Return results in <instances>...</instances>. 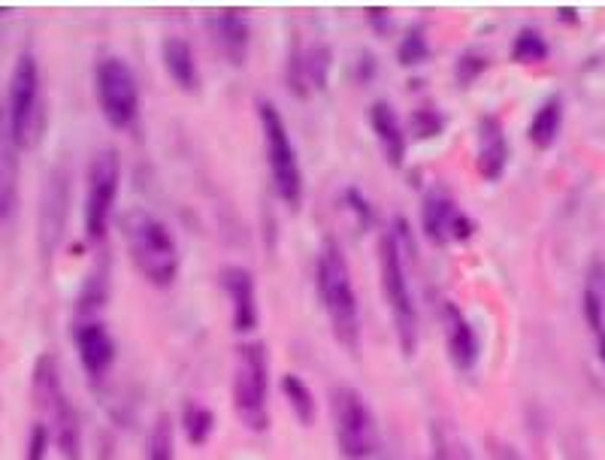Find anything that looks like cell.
I'll use <instances>...</instances> for the list:
<instances>
[{
	"mask_svg": "<svg viewBox=\"0 0 605 460\" xmlns=\"http://www.w3.org/2000/svg\"><path fill=\"white\" fill-rule=\"evenodd\" d=\"M315 288H318V300L330 319L339 346L345 351L361 349V307L354 294L352 270L337 239H324L322 251H318Z\"/></svg>",
	"mask_w": 605,
	"mask_h": 460,
	"instance_id": "6da1fadb",
	"label": "cell"
},
{
	"mask_svg": "<svg viewBox=\"0 0 605 460\" xmlns=\"http://www.w3.org/2000/svg\"><path fill=\"white\" fill-rule=\"evenodd\" d=\"M122 237H125L130 264L140 270V276L155 288H169L179 276V249L169 227L157 215L142 207H130L122 215Z\"/></svg>",
	"mask_w": 605,
	"mask_h": 460,
	"instance_id": "7a4b0ae2",
	"label": "cell"
},
{
	"mask_svg": "<svg viewBox=\"0 0 605 460\" xmlns=\"http://www.w3.org/2000/svg\"><path fill=\"white\" fill-rule=\"evenodd\" d=\"M30 390H34V403L42 412L46 427L52 431V443L67 460L83 458V424L79 412L67 397L64 378L58 370V361L52 355H40L30 373Z\"/></svg>",
	"mask_w": 605,
	"mask_h": 460,
	"instance_id": "3957f363",
	"label": "cell"
},
{
	"mask_svg": "<svg viewBox=\"0 0 605 460\" xmlns=\"http://www.w3.org/2000/svg\"><path fill=\"white\" fill-rule=\"evenodd\" d=\"M408 251L403 246L400 231H388L379 239V270H381V288H385V300H388V312L394 321L396 343L403 355H415L418 349V307L412 297V285L406 276Z\"/></svg>",
	"mask_w": 605,
	"mask_h": 460,
	"instance_id": "277c9868",
	"label": "cell"
},
{
	"mask_svg": "<svg viewBox=\"0 0 605 460\" xmlns=\"http://www.w3.org/2000/svg\"><path fill=\"white\" fill-rule=\"evenodd\" d=\"M7 112V125L13 130V140L18 149H34L42 140V127H46V98H42V73L40 61L22 52L10 73V88L3 100Z\"/></svg>",
	"mask_w": 605,
	"mask_h": 460,
	"instance_id": "5b68a950",
	"label": "cell"
},
{
	"mask_svg": "<svg viewBox=\"0 0 605 460\" xmlns=\"http://www.w3.org/2000/svg\"><path fill=\"white\" fill-rule=\"evenodd\" d=\"M234 409L245 431L269 427V355L261 339H245L234 358Z\"/></svg>",
	"mask_w": 605,
	"mask_h": 460,
	"instance_id": "8992f818",
	"label": "cell"
},
{
	"mask_svg": "<svg viewBox=\"0 0 605 460\" xmlns=\"http://www.w3.org/2000/svg\"><path fill=\"white\" fill-rule=\"evenodd\" d=\"M333 433L339 455L345 460H369L379 451V424L366 397L352 385H339L330 394Z\"/></svg>",
	"mask_w": 605,
	"mask_h": 460,
	"instance_id": "52a82bcc",
	"label": "cell"
},
{
	"mask_svg": "<svg viewBox=\"0 0 605 460\" xmlns=\"http://www.w3.org/2000/svg\"><path fill=\"white\" fill-rule=\"evenodd\" d=\"M257 119H261V130H264V149H267V167L269 179H273V191L276 197L297 207L303 200V170L297 161L294 142L285 125V115L269 100L257 103Z\"/></svg>",
	"mask_w": 605,
	"mask_h": 460,
	"instance_id": "ba28073f",
	"label": "cell"
},
{
	"mask_svg": "<svg viewBox=\"0 0 605 460\" xmlns=\"http://www.w3.org/2000/svg\"><path fill=\"white\" fill-rule=\"evenodd\" d=\"M118 188H122V154L118 149H100L88 167V191H85L83 210L85 237L91 243H100L106 237L115 200H118Z\"/></svg>",
	"mask_w": 605,
	"mask_h": 460,
	"instance_id": "9c48e42d",
	"label": "cell"
},
{
	"mask_svg": "<svg viewBox=\"0 0 605 460\" xmlns=\"http://www.w3.org/2000/svg\"><path fill=\"white\" fill-rule=\"evenodd\" d=\"M94 95L103 119L115 127L125 130L137 122L140 112V85L137 76L127 67L125 58H100L94 67Z\"/></svg>",
	"mask_w": 605,
	"mask_h": 460,
	"instance_id": "30bf717a",
	"label": "cell"
},
{
	"mask_svg": "<svg viewBox=\"0 0 605 460\" xmlns=\"http://www.w3.org/2000/svg\"><path fill=\"white\" fill-rule=\"evenodd\" d=\"M421 231L433 246H449L451 239L472 237L476 224L469 222L464 212L454 207V200L445 191L433 188V191H427V197H424Z\"/></svg>",
	"mask_w": 605,
	"mask_h": 460,
	"instance_id": "8fae6325",
	"label": "cell"
},
{
	"mask_svg": "<svg viewBox=\"0 0 605 460\" xmlns=\"http://www.w3.org/2000/svg\"><path fill=\"white\" fill-rule=\"evenodd\" d=\"M222 285H225L227 300H230V321L237 334H254L257 327V285H254L252 270L240 264L222 266Z\"/></svg>",
	"mask_w": 605,
	"mask_h": 460,
	"instance_id": "7c38bea8",
	"label": "cell"
},
{
	"mask_svg": "<svg viewBox=\"0 0 605 460\" xmlns=\"http://www.w3.org/2000/svg\"><path fill=\"white\" fill-rule=\"evenodd\" d=\"M73 343H76V355L83 370L91 378H100L115 361V339L113 334L94 319H85L76 324L73 331Z\"/></svg>",
	"mask_w": 605,
	"mask_h": 460,
	"instance_id": "4fadbf2b",
	"label": "cell"
},
{
	"mask_svg": "<svg viewBox=\"0 0 605 460\" xmlns=\"http://www.w3.org/2000/svg\"><path fill=\"white\" fill-rule=\"evenodd\" d=\"M212 40L218 46V52L225 58L227 64L242 67L249 49H252V28H249V18L240 10H218L210 18Z\"/></svg>",
	"mask_w": 605,
	"mask_h": 460,
	"instance_id": "5bb4252c",
	"label": "cell"
},
{
	"mask_svg": "<svg viewBox=\"0 0 605 460\" xmlns=\"http://www.w3.org/2000/svg\"><path fill=\"white\" fill-rule=\"evenodd\" d=\"M476 167H479L481 179L500 182L506 173L508 164V140L503 122L493 115H481L479 127H476Z\"/></svg>",
	"mask_w": 605,
	"mask_h": 460,
	"instance_id": "9a60e30c",
	"label": "cell"
},
{
	"mask_svg": "<svg viewBox=\"0 0 605 460\" xmlns=\"http://www.w3.org/2000/svg\"><path fill=\"white\" fill-rule=\"evenodd\" d=\"M67 203H71V173L64 167H55L49 176V188H46V207L40 212L42 222V251L46 258L55 251L58 237L64 234V219H67Z\"/></svg>",
	"mask_w": 605,
	"mask_h": 460,
	"instance_id": "2e32d148",
	"label": "cell"
},
{
	"mask_svg": "<svg viewBox=\"0 0 605 460\" xmlns=\"http://www.w3.org/2000/svg\"><path fill=\"white\" fill-rule=\"evenodd\" d=\"M18 142L13 140V130L7 125V112L0 103V222H7L18 203V176H22V161H18Z\"/></svg>",
	"mask_w": 605,
	"mask_h": 460,
	"instance_id": "e0dca14e",
	"label": "cell"
},
{
	"mask_svg": "<svg viewBox=\"0 0 605 460\" xmlns=\"http://www.w3.org/2000/svg\"><path fill=\"white\" fill-rule=\"evenodd\" d=\"M445 315V349H449L451 363L461 370V373H469L476 363H479V339H476V331L466 319L457 303H445L442 309Z\"/></svg>",
	"mask_w": 605,
	"mask_h": 460,
	"instance_id": "ac0fdd59",
	"label": "cell"
},
{
	"mask_svg": "<svg viewBox=\"0 0 605 460\" xmlns=\"http://www.w3.org/2000/svg\"><path fill=\"white\" fill-rule=\"evenodd\" d=\"M369 127H373L376 140L381 142V152L388 158V164L400 167L403 158H406V130H403L394 107L388 100H376L369 107Z\"/></svg>",
	"mask_w": 605,
	"mask_h": 460,
	"instance_id": "d6986e66",
	"label": "cell"
},
{
	"mask_svg": "<svg viewBox=\"0 0 605 460\" xmlns=\"http://www.w3.org/2000/svg\"><path fill=\"white\" fill-rule=\"evenodd\" d=\"M161 58H164V71L173 83L179 85L182 91H198L200 71L191 42L182 40V37H167L161 46Z\"/></svg>",
	"mask_w": 605,
	"mask_h": 460,
	"instance_id": "ffe728a7",
	"label": "cell"
},
{
	"mask_svg": "<svg viewBox=\"0 0 605 460\" xmlns=\"http://www.w3.org/2000/svg\"><path fill=\"white\" fill-rule=\"evenodd\" d=\"M327 71H330V49L324 46H312L303 55L294 58L291 64V91L297 98H306L312 88H322L324 79H327Z\"/></svg>",
	"mask_w": 605,
	"mask_h": 460,
	"instance_id": "44dd1931",
	"label": "cell"
},
{
	"mask_svg": "<svg viewBox=\"0 0 605 460\" xmlns=\"http://www.w3.org/2000/svg\"><path fill=\"white\" fill-rule=\"evenodd\" d=\"M560 127H564V98L554 95V98H549L539 110H535L527 134H530V142H533L535 149L545 152V149H551V146L557 142Z\"/></svg>",
	"mask_w": 605,
	"mask_h": 460,
	"instance_id": "7402d4cb",
	"label": "cell"
},
{
	"mask_svg": "<svg viewBox=\"0 0 605 460\" xmlns=\"http://www.w3.org/2000/svg\"><path fill=\"white\" fill-rule=\"evenodd\" d=\"M282 394L288 409L294 412V419L303 427H312L315 419H318V403H315V394H312L310 385L300 376H294V373H288V376H282Z\"/></svg>",
	"mask_w": 605,
	"mask_h": 460,
	"instance_id": "603a6c76",
	"label": "cell"
},
{
	"mask_svg": "<svg viewBox=\"0 0 605 460\" xmlns=\"http://www.w3.org/2000/svg\"><path fill=\"white\" fill-rule=\"evenodd\" d=\"M179 424H182V433L185 439H188V446H206L212 436V427H215V415H212L210 406L203 403H194V400H188L182 409V419H179Z\"/></svg>",
	"mask_w": 605,
	"mask_h": 460,
	"instance_id": "cb8c5ba5",
	"label": "cell"
},
{
	"mask_svg": "<svg viewBox=\"0 0 605 460\" xmlns=\"http://www.w3.org/2000/svg\"><path fill=\"white\" fill-rule=\"evenodd\" d=\"M146 460H176V424L161 412L146 439Z\"/></svg>",
	"mask_w": 605,
	"mask_h": 460,
	"instance_id": "d4e9b609",
	"label": "cell"
},
{
	"mask_svg": "<svg viewBox=\"0 0 605 460\" xmlns=\"http://www.w3.org/2000/svg\"><path fill=\"white\" fill-rule=\"evenodd\" d=\"M512 58L521 61V64H535V61H545L549 58V42L535 28L518 30V37L512 42Z\"/></svg>",
	"mask_w": 605,
	"mask_h": 460,
	"instance_id": "484cf974",
	"label": "cell"
},
{
	"mask_svg": "<svg viewBox=\"0 0 605 460\" xmlns=\"http://www.w3.org/2000/svg\"><path fill=\"white\" fill-rule=\"evenodd\" d=\"M433 446H437V460H472L469 458V448L464 446V439L451 427H445V424L433 427Z\"/></svg>",
	"mask_w": 605,
	"mask_h": 460,
	"instance_id": "4316f807",
	"label": "cell"
},
{
	"mask_svg": "<svg viewBox=\"0 0 605 460\" xmlns=\"http://www.w3.org/2000/svg\"><path fill=\"white\" fill-rule=\"evenodd\" d=\"M408 130H412V137H437L439 130H442V115H439L433 107H427V110H415L412 112V119H408Z\"/></svg>",
	"mask_w": 605,
	"mask_h": 460,
	"instance_id": "83f0119b",
	"label": "cell"
},
{
	"mask_svg": "<svg viewBox=\"0 0 605 460\" xmlns=\"http://www.w3.org/2000/svg\"><path fill=\"white\" fill-rule=\"evenodd\" d=\"M424 58H427V40L421 37V30H412L400 42V61L412 67V64H421Z\"/></svg>",
	"mask_w": 605,
	"mask_h": 460,
	"instance_id": "f1b7e54d",
	"label": "cell"
},
{
	"mask_svg": "<svg viewBox=\"0 0 605 460\" xmlns=\"http://www.w3.org/2000/svg\"><path fill=\"white\" fill-rule=\"evenodd\" d=\"M49 443H52V431L46 427V421H34L28 436V458L25 460H46Z\"/></svg>",
	"mask_w": 605,
	"mask_h": 460,
	"instance_id": "f546056e",
	"label": "cell"
},
{
	"mask_svg": "<svg viewBox=\"0 0 605 460\" xmlns=\"http://www.w3.org/2000/svg\"><path fill=\"white\" fill-rule=\"evenodd\" d=\"M484 64H488V61H484L479 52H466V55L461 58V64H457V79L464 85H469L481 71H484Z\"/></svg>",
	"mask_w": 605,
	"mask_h": 460,
	"instance_id": "4dcf8cb0",
	"label": "cell"
},
{
	"mask_svg": "<svg viewBox=\"0 0 605 460\" xmlns=\"http://www.w3.org/2000/svg\"><path fill=\"white\" fill-rule=\"evenodd\" d=\"M596 351H600V361H603V366H605V327L603 331H596Z\"/></svg>",
	"mask_w": 605,
	"mask_h": 460,
	"instance_id": "1f68e13d",
	"label": "cell"
},
{
	"mask_svg": "<svg viewBox=\"0 0 605 460\" xmlns=\"http://www.w3.org/2000/svg\"><path fill=\"white\" fill-rule=\"evenodd\" d=\"M503 460H518V455H512L508 448H503Z\"/></svg>",
	"mask_w": 605,
	"mask_h": 460,
	"instance_id": "d6a6232c",
	"label": "cell"
}]
</instances>
